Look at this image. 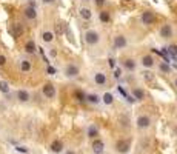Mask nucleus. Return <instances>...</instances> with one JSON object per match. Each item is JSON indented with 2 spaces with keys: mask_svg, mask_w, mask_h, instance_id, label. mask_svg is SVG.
Masks as SVG:
<instances>
[{
  "mask_svg": "<svg viewBox=\"0 0 177 154\" xmlns=\"http://www.w3.org/2000/svg\"><path fill=\"white\" fill-rule=\"evenodd\" d=\"M129 148H131V142H129V140H119V142L115 143V150L119 153H128Z\"/></svg>",
  "mask_w": 177,
  "mask_h": 154,
  "instance_id": "obj_2",
  "label": "nucleus"
},
{
  "mask_svg": "<svg viewBox=\"0 0 177 154\" xmlns=\"http://www.w3.org/2000/svg\"><path fill=\"white\" fill-rule=\"evenodd\" d=\"M96 3H97L99 6H102V5H103V3H105V0H96Z\"/></svg>",
  "mask_w": 177,
  "mask_h": 154,
  "instance_id": "obj_37",
  "label": "nucleus"
},
{
  "mask_svg": "<svg viewBox=\"0 0 177 154\" xmlns=\"http://www.w3.org/2000/svg\"><path fill=\"white\" fill-rule=\"evenodd\" d=\"M88 136H90V137H96L97 136V130L94 128V126H90V130H88Z\"/></svg>",
  "mask_w": 177,
  "mask_h": 154,
  "instance_id": "obj_27",
  "label": "nucleus"
},
{
  "mask_svg": "<svg viewBox=\"0 0 177 154\" xmlns=\"http://www.w3.org/2000/svg\"><path fill=\"white\" fill-rule=\"evenodd\" d=\"M43 2H52V0H43Z\"/></svg>",
  "mask_w": 177,
  "mask_h": 154,
  "instance_id": "obj_39",
  "label": "nucleus"
},
{
  "mask_svg": "<svg viewBox=\"0 0 177 154\" xmlns=\"http://www.w3.org/2000/svg\"><path fill=\"white\" fill-rule=\"evenodd\" d=\"M110 65H111V66H115V62H114V59H110Z\"/></svg>",
  "mask_w": 177,
  "mask_h": 154,
  "instance_id": "obj_38",
  "label": "nucleus"
},
{
  "mask_svg": "<svg viewBox=\"0 0 177 154\" xmlns=\"http://www.w3.org/2000/svg\"><path fill=\"white\" fill-rule=\"evenodd\" d=\"M6 63V59H5V56H0V66H3Z\"/></svg>",
  "mask_w": 177,
  "mask_h": 154,
  "instance_id": "obj_32",
  "label": "nucleus"
},
{
  "mask_svg": "<svg viewBox=\"0 0 177 154\" xmlns=\"http://www.w3.org/2000/svg\"><path fill=\"white\" fill-rule=\"evenodd\" d=\"M142 65H143V66H146V68H151V66L154 65V60H153V57H151V56H145L143 59H142Z\"/></svg>",
  "mask_w": 177,
  "mask_h": 154,
  "instance_id": "obj_13",
  "label": "nucleus"
},
{
  "mask_svg": "<svg viewBox=\"0 0 177 154\" xmlns=\"http://www.w3.org/2000/svg\"><path fill=\"white\" fill-rule=\"evenodd\" d=\"M25 49H26V52H29V54H32V52L36 51V43H34L32 40H29V42L25 45Z\"/></svg>",
  "mask_w": 177,
  "mask_h": 154,
  "instance_id": "obj_17",
  "label": "nucleus"
},
{
  "mask_svg": "<svg viewBox=\"0 0 177 154\" xmlns=\"http://www.w3.org/2000/svg\"><path fill=\"white\" fill-rule=\"evenodd\" d=\"M123 65H125V68L129 69V71H133V69L135 68V62H134L133 59H126L125 62H123Z\"/></svg>",
  "mask_w": 177,
  "mask_h": 154,
  "instance_id": "obj_16",
  "label": "nucleus"
},
{
  "mask_svg": "<svg viewBox=\"0 0 177 154\" xmlns=\"http://www.w3.org/2000/svg\"><path fill=\"white\" fill-rule=\"evenodd\" d=\"M0 91H2V92H8L9 91L8 83H6V82H0Z\"/></svg>",
  "mask_w": 177,
  "mask_h": 154,
  "instance_id": "obj_26",
  "label": "nucleus"
},
{
  "mask_svg": "<svg viewBox=\"0 0 177 154\" xmlns=\"http://www.w3.org/2000/svg\"><path fill=\"white\" fill-rule=\"evenodd\" d=\"M48 72H49V74H54V72H56V69H54L52 66H48Z\"/></svg>",
  "mask_w": 177,
  "mask_h": 154,
  "instance_id": "obj_35",
  "label": "nucleus"
},
{
  "mask_svg": "<svg viewBox=\"0 0 177 154\" xmlns=\"http://www.w3.org/2000/svg\"><path fill=\"white\" fill-rule=\"evenodd\" d=\"M65 74H66L68 77H76V76L79 74V68H77L76 65H68L66 69H65Z\"/></svg>",
  "mask_w": 177,
  "mask_h": 154,
  "instance_id": "obj_5",
  "label": "nucleus"
},
{
  "mask_svg": "<svg viewBox=\"0 0 177 154\" xmlns=\"http://www.w3.org/2000/svg\"><path fill=\"white\" fill-rule=\"evenodd\" d=\"M100 20L102 22H108V20H110V14H108L106 11H102L100 12Z\"/></svg>",
  "mask_w": 177,
  "mask_h": 154,
  "instance_id": "obj_25",
  "label": "nucleus"
},
{
  "mask_svg": "<svg viewBox=\"0 0 177 154\" xmlns=\"http://www.w3.org/2000/svg\"><path fill=\"white\" fill-rule=\"evenodd\" d=\"M142 22H143L145 25H151L156 22V16L153 14V12H149V11H145L143 14H142Z\"/></svg>",
  "mask_w": 177,
  "mask_h": 154,
  "instance_id": "obj_3",
  "label": "nucleus"
},
{
  "mask_svg": "<svg viewBox=\"0 0 177 154\" xmlns=\"http://www.w3.org/2000/svg\"><path fill=\"white\" fill-rule=\"evenodd\" d=\"M117 90H119V92H120V94H123V96L126 97V92L123 91V88H120V86H117Z\"/></svg>",
  "mask_w": 177,
  "mask_h": 154,
  "instance_id": "obj_34",
  "label": "nucleus"
},
{
  "mask_svg": "<svg viewBox=\"0 0 177 154\" xmlns=\"http://www.w3.org/2000/svg\"><path fill=\"white\" fill-rule=\"evenodd\" d=\"M20 68H22V71H29L31 69V63L28 62V60H23L22 65H20Z\"/></svg>",
  "mask_w": 177,
  "mask_h": 154,
  "instance_id": "obj_23",
  "label": "nucleus"
},
{
  "mask_svg": "<svg viewBox=\"0 0 177 154\" xmlns=\"http://www.w3.org/2000/svg\"><path fill=\"white\" fill-rule=\"evenodd\" d=\"M176 86H177V79H176Z\"/></svg>",
  "mask_w": 177,
  "mask_h": 154,
  "instance_id": "obj_40",
  "label": "nucleus"
},
{
  "mask_svg": "<svg viewBox=\"0 0 177 154\" xmlns=\"http://www.w3.org/2000/svg\"><path fill=\"white\" fill-rule=\"evenodd\" d=\"M120 76H122V71H120V69L117 68V69L114 71V77H120Z\"/></svg>",
  "mask_w": 177,
  "mask_h": 154,
  "instance_id": "obj_33",
  "label": "nucleus"
},
{
  "mask_svg": "<svg viewBox=\"0 0 177 154\" xmlns=\"http://www.w3.org/2000/svg\"><path fill=\"white\" fill-rule=\"evenodd\" d=\"M43 94L48 97V99H52L54 96H56V90H54V86L51 83H46L43 86Z\"/></svg>",
  "mask_w": 177,
  "mask_h": 154,
  "instance_id": "obj_4",
  "label": "nucleus"
},
{
  "mask_svg": "<svg viewBox=\"0 0 177 154\" xmlns=\"http://www.w3.org/2000/svg\"><path fill=\"white\" fill-rule=\"evenodd\" d=\"M51 150L54 151V153H60L63 150V145H62V142H59V140H56V142H52V145H51Z\"/></svg>",
  "mask_w": 177,
  "mask_h": 154,
  "instance_id": "obj_14",
  "label": "nucleus"
},
{
  "mask_svg": "<svg viewBox=\"0 0 177 154\" xmlns=\"http://www.w3.org/2000/svg\"><path fill=\"white\" fill-rule=\"evenodd\" d=\"M25 16L28 17V19H36L37 12H36V9H34L32 6H29V8H26V9H25Z\"/></svg>",
  "mask_w": 177,
  "mask_h": 154,
  "instance_id": "obj_15",
  "label": "nucleus"
},
{
  "mask_svg": "<svg viewBox=\"0 0 177 154\" xmlns=\"http://www.w3.org/2000/svg\"><path fill=\"white\" fill-rule=\"evenodd\" d=\"M143 77L148 83H151V85H156V77L153 76V72L151 71H143Z\"/></svg>",
  "mask_w": 177,
  "mask_h": 154,
  "instance_id": "obj_10",
  "label": "nucleus"
},
{
  "mask_svg": "<svg viewBox=\"0 0 177 154\" xmlns=\"http://www.w3.org/2000/svg\"><path fill=\"white\" fill-rule=\"evenodd\" d=\"M80 16L83 17L85 20H90V19H91V11L86 9V8H82V9H80Z\"/></svg>",
  "mask_w": 177,
  "mask_h": 154,
  "instance_id": "obj_20",
  "label": "nucleus"
},
{
  "mask_svg": "<svg viewBox=\"0 0 177 154\" xmlns=\"http://www.w3.org/2000/svg\"><path fill=\"white\" fill-rule=\"evenodd\" d=\"M94 79H96V82H97L99 85H103V83L106 82V76H105V74H102V72H97Z\"/></svg>",
  "mask_w": 177,
  "mask_h": 154,
  "instance_id": "obj_18",
  "label": "nucleus"
},
{
  "mask_svg": "<svg viewBox=\"0 0 177 154\" xmlns=\"http://www.w3.org/2000/svg\"><path fill=\"white\" fill-rule=\"evenodd\" d=\"M76 97H79V100H82V102H83V100H85V96H83V92H80V91H77V92H76Z\"/></svg>",
  "mask_w": 177,
  "mask_h": 154,
  "instance_id": "obj_31",
  "label": "nucleus"
},
{
  "mask_svg": "<svg viewBox=\"0 0 177 154\" xmlns=\"http://www.w3.org/2000/svg\"><path fill=\"white\" fill-rule=\"evenodd\" d=\"M134 97H135V100H142V99L145 97V94H143V91H142V90L135 88L134 90Z\"/></svg>",
  "mask_w": 177,
  "mask_h": 154,
  "instance_id": "obj_21",
  "label": "nucleus"
},
{
  "mask_svg": "<svg viewBox=\"0 0 177 154\" xmlns=\"http://www.w3.org/2000/svg\"><path fill=\"white\" fill-rule=\"evenodd\" d=\"M137 126H139V128H148V126H149V117L140 116L137 119Z\"/></svg>",
  "mask_w": 177,
  "mask_h": 154,
  "instance_id": "obj_8",
  "label": "nucleus"
},
{
  "mask_svg": "<svg viewBox=\"0 0 177 154\" xmlns=\"http://www.w3.org/2000/svg\"><path fill=\"white\" fill-rule=\"evenodd\" d=\"M85 40H86V43L88 45H96L97 42H99V34L96 31H88L86 34H85Z\"/></svg>",
  "mask_w": 177,
  "mask_h": 154,
  "instance_id": "obj_1",
  "label": "nucleus"
},
{
  "mask_svg": "<svg viewBox=\"0 0 177 154\" xmlns=\"http://www.w3.org/2000/svg\"><path fill=\"white\" fill-rule=\"evenodd\" d=\"M160 36H162L163 39L171 37V36H173V28H171V25H163L162 29H160Z\"/></svg>",
  "mask_w": 177,
  "mask_h": 154,
  "instance_id": "obj_6",
  "label": "nucleus"
},
{
  "mask_svg": "<svg viewBox=\"0 0 177 154\" xmlns=\"http://www.w3.org/2000/svg\"><path fill=\"white\" fill-rule=\"evenodd\" d=\"M160 69H162L163 72H169V66H168L166 63H162V65H160Z\"/></svg>",
  "mask_w": 177,
  "mask_h": 154,
  "instance_id": "obj_30",
  "label": "nucleus"
},
{
  "mask_svg": "<svg viewBox=\"0 0 177 154\" xmlns=\"http://www.w3.org/2000/svg\"><path fill=\"white\" fill-rule=\"evenodd\" d=\"M166 49V54H171L173 57H177V46L176 45H171V46H168Z\"/></svg>",
  "mask_w": 177,
  "mask_h": 154,
  "instance_id": "obj_19",
  "label": "nucleus"
},
{
  "mask_svg": "<svg viewBox=\"0 0 177 154\" xmlns=\"http://www.w3.org/2000/svg\"><path fill=\"white\" fill-rule=\"evenodd\" d=\"M56 32L57 34H63V25L62 23H56Z\"/></svg>",
  "mask_w": 177,
  "mask_h": 154,
  "instance_id": "obj_29",
  "label": "nucleus"
},
{
  "mask_svg": "<svg viewBox=\"0 0 177 154\" xmlns=\"http://www.w3.org/2000/svg\"><path fill=\"white\" fill-rule=\"evenodd\" d=\"M103 148H105V145H103L102 140H94V143H92L94 153H102V151H103Z\"/></svg>",
  "mask_w": 177,
  "mask_h": 154,
  "instance_id": "obj_9",
  "label": "nucleus"
},
{
  "mask_svg": "<svg viewBox=\"0 0 177 154\" xmlns=\"http://www.w3.org/2000/svg\"><path fill=\"white\" fill-rule=\"evenodd\" d=\"M103 102L106 105H111L113 103V96L110 94V92H105V94H103Z\"/></svg>",
  "mask_w": 177,
  "mask_h": 154,
  "instance_id": "obj_22",
  "label": "nucleus"
},
{
  "mask_svg": "<svg viewBox=\"0 0 177 154\" xmlns=\"http://www.w3.org/2000/svg\"><path fill=\"white\" fill-rule=\"evenodd\" d=\"M17 97H19L20 102H28V100H29V94H28L25 90H20V91L17 92Z\"/></svg>",
  "mask_w": 177,
  "mask_h": 154,
  "instance_id": "obj_12",
  "label": "nucleus"
},
{
  "mask_svg": "<svg viewBox=\"0 0 177 154\" xmlns=\"http://www.w3.org/2000/svg\"><path fill=\"white\" fill-rule=\"evenodd\" d=\"M114 46L117 49H120V48H125L126 46V39L123 37V36H117L114 39Z\"/></svg>",
  "mask_w": 177,
  "mask_h": 154,
  "instance_id": "obj_7",
  "label": "nucleus"
},
{
  "mask_svg": "<svg viewBox=\"0 0 177 154\" xmlns=\"http://www.w3.org/2000/svg\"><path fill=\"white\" fill-rule=\"evenodd\" d=\"M85 2H88V0H85Z\"/></svg>",
  "mask_w": 177,
  "mask_h": 154,
  "instance_id": "obj_41",
  "label": "nucleus"
},
{
  "mask_svg": "<svg viewBox=\"0 0 177 154\" xmlns=\"http://www.w3.org/2000/svg\"><path fill=\"white\" fill-rule=\"evenodd\" d=\"M88 100L92 102V103H97L99 102V96L97 94H91V96H88Z\"/></svg>",
  "mask_w": 177,
  "mask_h": 154,
  "instance_id": "obj_28",
  "label": "nucleus"
},
{
  "mask_svg": "<svg viewBox=\"0 0 177 154\" xmlns=\"http://www.w3.org/2000/svg\"><path fill=\"white\" fill-rule=\"evenodd\" d=\"M12 34H14V37H20L23 34V26L20 23H16L14 28H12Z\"/></svg>",
  "mask_w": 177,
  "mask_h": 154,
  "instance_id": "obj_11",
  "label": "nucleus"
},
{
  "mask_svg": "<svg viewBox=\"0 0 177 154\" xmlns=\"http://www.w3.org/2000/svg\"><path fill=\"white\" fill-rule=\"evenodd\" d=\"M17 151H22V153H26V151H28V150H26V148H23V146H19V148H16Z\"/></svg>",
  "mask_w": 177,
  "mask_h": 154,
  "instance_id": "obj_36",
  "label": "nucleus"
},
{
  "mask_svg": "<svg viewBox=\"0 0 177 154\" xmlns=\"http://www.w3.org/2000/svg\"><path fill=\"white\" fill-rule=\"evenodd\" d=\"M42 39L45 40V42H51V40L54 39V36H52V32H43Z\"/></svg>",
  "mask_w": 177,
  "mask_h": 154,
  "instance_id": "obj_24",
  "label": "nucleus"
}]
</instances>
